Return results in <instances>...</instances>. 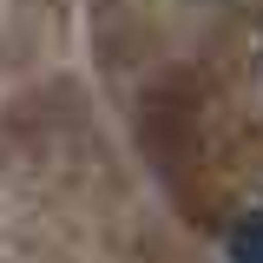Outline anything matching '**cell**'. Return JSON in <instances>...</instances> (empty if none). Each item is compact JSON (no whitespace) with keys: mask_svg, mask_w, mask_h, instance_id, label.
Listing matches in <instances>:
<instances>
[{"mask_svg":"<svg viewBox=\"0 0 263 263\" xmlns=\"http://www.w3.org/2000/svg\"><path fill=\"white\" fill-rule=\"evenodd\" d=\"M224 250H230V263H263V211H243L224 230Z\"/></svg>","mask_w":263,"mask_h":263,"instance_id":"6da1fadb","label":"cell"}]
</instances>
